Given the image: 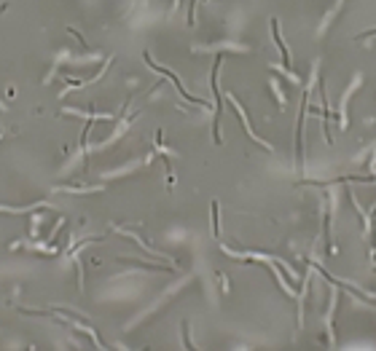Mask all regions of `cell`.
I'll use <instances>...</instances> for the list:
<instances>
[{"label": "cell", "mask_w": 376, "mask_h": 351, "mask_svg": "<svg viewBox=\"0 0 376 351\" xmlns=\"http://www.w3.org/2000/svg\"><path fill=\"white\" fill-rule=\"evenodd\" d=\"M43 204H32V207H0V212H5V215H22V212H30V209H41Z\"/></svg>", "instance_id": "cell-1"}, {"label": "cell", "mask_w": 376, "mask_h": 351, "mask_svg": "<svg viewBox=\"0 0 376 351\" xmlns=\"http://www.w3.org/2000/svg\"><path fill=\"white\" fill-rule=\"evenodd\" d=\"M213 234L218 236V204H213Z\"/></svg>", "instance_id": "cell-2"}]
</instances>
